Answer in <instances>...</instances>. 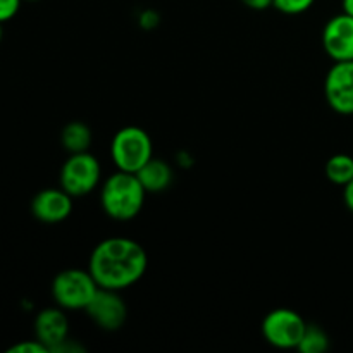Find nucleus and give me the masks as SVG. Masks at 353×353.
Listing matches in <instances>:
<instances>
[{"label":"nucleus","mask_w":353,"mask_h":353,"mask_svg":"<svg viewBox=\"0 0 353 353\" xmlns=\"http://www.w3.org/2000/svg\"><path fill=\"white\" fill-rule=\"evenodd\" d=\"M147 265V252L138 241L114 236L100 241L93 248L88 271L100 288L121 292L140 281Z\"/></svg>","instance_id":"1"},{"label":"nucleus","mask_w":353,"mask_h":353,"mask_svg":"<svg viewBox=\"0 0 353 353\" xmlns=\"http://www.w3.org/2000/svg\"><path fill=\"white\" fill-rule=\"evenodd\" d=\"M145 195L147 190L134 172L117 171L103 183L100 203L110 219L131 221L140 214Z\"/></svg>","instance_id":"2"},{"label":"nucleus","mask_w":353,"mask_h":353,"mask_svg":"<svg viewBox=\"0 0 353 353\" xmlns=\"http://www.w3.org/2000/svg\"><path fill=\"white\" fill-rule=\"evenodd\" d=\"M150 134L138 126H126L117 131L110 143V155L119 171L137 174L154 155H152Z\"/></svg>","instance_id":"3"},{"label":"nucleus","mask_w":353,"mask_h":353,"mask_svg":"<svg viewBox=\"0 0 353 353\" xmlns=\"http://www.w3.org/2000/svg\"><path fill=\"white\" fill-rule=\"evenodd\" d=\"M99 288L90 271L65 269L52 281V296L61 309L79 310L86 309Z\"/></svg>","instance_id":"4"},{"label":"nucleus","mask_w":353,"mask_h":353,"mask_svg":"<svg viewBox=\"0 0 353 353\" xmlns=\"http://www.w3.org/2000/svg\"><path fill=\"white\" fill-rule=\"evenodd\" d=\"M305 330L307 323L303 317L292 309H274L262 321V334L265 341L283 350L299 348Z\"/></svg>","instance_id":"5"},{"label":"nucleus","mask_w":353,"mask_h":353,"mask_svg":"<svg viewBox=\"0 0 353 353\" xmlns=\"http://www.w3.org/2000/svg\"><path fill=\"white\" fill-rule=\"evenodd\" d=\"M99 161L90 152L71 154L61 169V188L71 196L88 195L100 181Z\"/></svg>","instance_id":"6"},{"label":"nucleus","mask_w":353,"mask_h":353,"mask_svg":"<svg viewBox=\"0 0 353 353\" xmlns=\"http://www.w3.org/2000/svg\"><path fill=\"white\" fill-rule=\"evenodd\" d=\"M324 95L331 109L343 116L353 114V61L334 62L324 81Z\"/></svg>","instance_id":"7"},{"label":"nucleus","mask_w":353,"mask_h":353,"mask_svg":"<svg viewBox=\"0 0 353 353\" xmlns=\"http://www.w3.org/2000/svg\"><path fill=\"white\" fill-rule=\"evenodd\" d=\"M85 310L90 319L103 331H117L126 323V303L116 290L99 288Z\"/></svg>","instance_id":"8"},{"label":"nucleus","mask_w":353,"mask_h":353,"mask_svg":"<svg viewBox=\"0 0 353 353\" xmlns=\"http://www.w3.org/2000/svg\"><path fill=\"white\" fill-rule=\"evenodd\" d=\"M323 47L334 62L353 61V16L338 14L323 30Z\"/></svg>","instance_id":"9"},{"label":"nucleus","mask_w":353,"mask_h":353,"mask_svg":"<svg viewBox=\"0 0 353 353\" xmlns=\"http://www.w3.org/2000/svg\"><path fill=\"white\" fill-rule=\"evenodd\" d=\"M72 212V196L62 188H47L38 192L31 200V214L34 219L47 224H57L68 219Z\"/></svg>","instance_id":"10"},{"label":"nucleus","mask_w":353,"mask_h":353,"mask_svg":"<svg viewBox=\"0 0 353 353\" xmlns=\"http://www.w3.org/2000/svg\"><path fill=\"white\" fill-rule=\"evenodd\" d=\"M69 321L61 307H48L43 309L34 319V338L55 352L62 343L69 340Z\"/></svg>","instance_id":"11"},{"label":"nucleus","mask_w":353,"mask_h":353,"mask_svg":"<svg viewBox=\"0 0 353 353\" xmlns=\"http://www.w3.org/2000/svg\"><path fill=\"white\" fill-rule=\"evenodd\" d=\"M138 179L141 181L147 193H159L169 188L172 181V169L169 168L168 162L161 159L152 157L140 171L137 172Z\"/></svg>","instance_id":"12"},{"label":"nucleus","mask_w":353,"mask_h":353,"mask_svg":"<svg viewBox=\"0 0 353 353\" xmlns=\"http://www.w3.org/2000/svg\"><path fill=\"white\" fill-rule=\"evenodd\" d=\"M92 140V130L81 121H72V123L65 124L61 133V143L69 154L88 152Z\"/></svg>","instance_id":"13"},{"label":"nucleus","mask_w":353,"mask_h":353,"mask_svg":"<svg viewBox=\"0 0 353 353\" xmlns=\"http://www.w3.org/2000/svg\"><path fill=\"white\" fill-rule=\"evenodd\" d=\"M326 176L334 185L345 186L353 179V157L347 154H336L326 162Z\"/></svg>","instance_id":"14"},{"label":"nucleus","mask_w":353,"mask_h":353,"mask_svg":"<svg viewBox=\"0 0 353 353\" xmlns=\"http://www.w3.org/2000/svg\"><path fill=\"white\" fill-rule=\"evenodd\" d=\"M327 348H330V336L326 331L316 324H307V330L296 350L302 353H324Z\"/></svg>","instance_id":"15"},{"label":"nucleus","mask_w":353,"mask_h":353,"mask_svg":"<svg viewBox=\"0 0 353 353\" xmlns=\"http://www.w3.org/2000/svg\"><path fill=\"white\" fill-rule=\"evenodd\" d=\"M316 0H274L272 6L283 14H290V16H295V14H302L305 10H309L314 6Z\"/></svg>","instance_id":"16"},{"label":"nucleus","mask_w":353,"mask_h":353,"mask_svg":"<svg viewBox=\"0 0 353 353\" xmlns=\"http://www.w3.org/2000/svg\"><path fill=\"white\" fill-rule=\"evenodd\" d=\"M7 352L9 353H48V348L34 338V340L31 341H21V343L12 345Z\"/></svg>","instance_id":"17"},{"label":"nucleus","mask_w":353,"mask_h":353,"mask_svg":"<svg viewBox=\"0 0 353 353\" xmlns=\"http://www.w3.org/2000/svg\"><path fill=\"white\" fill-rule=\"evenodd\" d=\"M21 7V0H0V23L12 19Z\"/></svg>","instance_id":"18"},{"label":"nucleus","mask_w":353,"mask_h":353,"mask_svg":"<svg viewBox=\"0 0 353 353\" xmlns=\"http://www.w3.org/2000/svg\"><path fill=\"white\" fill-rule=\"evenodd\" d=\"M241 2L254 10H265L272 6L274 0H241Z\"/></svg>","instance_id":"19"},{"label":"nucleus","mask_w":353,"mask_h":353,"mask_svg":"<svg viewBox=\"0 0 353 353\" xmlns=\"http://www.w3.org/2000/svg\"><path fill=\"white\" fill-rule=\"evenodd\" d=\"M343 200H345V205L348 207V210H352L353 212V179L343 186Z\"/></svg>","instance_id":"20"},{"label":"nucleus","mask_w":353,"mask_h":353,"mask_svg":"<svg viewBox=\"0 0 353 353\" xmlns=\"http://www.w3.org/2000/svg\"><path fill=\"white\" fill-rule=\"evenodd\" d=\"M341 6H343V12L348 14V16H353V0H343L341 2Z\"/></svg>","instance_id":"21"},{"label":"nucleus","mask_w":353,"mask_h":353,"mask_svg":"<svg viewBox=\"0 0 353 353\" xmlns=\"http://www.w3.org/2000/svg\"><path fill=\"white\" fill-rule=\"evenodd\" d=\"M2 37H3V30H2V23H0V41H2Z\"/></svg>","instance_id":"22"},{"label":"nucleus","mask_w":353,"mask_h":353,"mask_svg":"<svg viewBox=\"0 0 353 353\" xmlns=\"http://www.w3.org/2000/svg\"><path fill=\"white\" fill-rule=\"evenodd\" d=\"M30 2H37V0H30Z\"/></svg>","instance_id":"23"}]
</instances>
